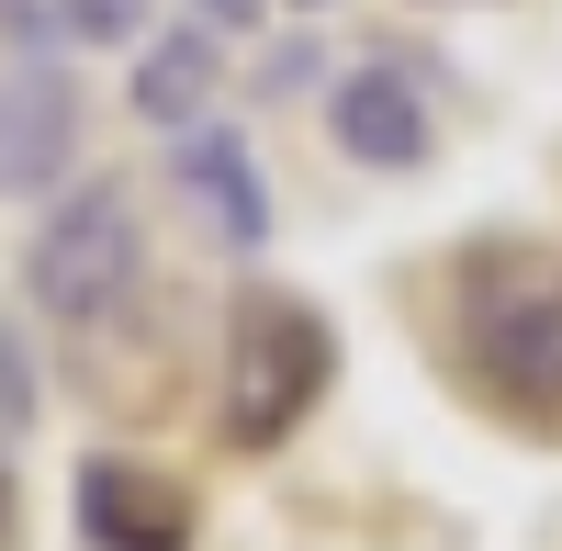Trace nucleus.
Segmentation results:
<instances>
[{"label":"nucleus","instance_id":"1","mask_svg":"<svg viewBox=\"0 0 562 551\" xmlns=\"http://www.w3.org/2000/svg\"><path fill=\"white\" fill-rule=\"evenodd\" d=\"M450 372L506 428L562 439V248L484 237L450 259Z\"/></svg>","mask_w":562,"mask_h":551},{"label":"nucleus","instance_id":"2","mask_svg":"<svg viewBox=\"0 0 562 551\" xmlns=\"http://www.w3.org/2000/svg\"><path fill=\"white\" fill-rule=\"evenodd\" d=\"M326 383H338V327H326V304L248 270L237 293H225V360H214V439L237 450V462H270L281 439H293Z\"/></svg>","mask_w":562,"mask_h":551},{"label":"nucleus","instance_id":"3","mask_svg":"<svg viewBox=\"0 0 562 551\" xmlns=\"http://www.w3.org/2000/svg\"><path fill=\"white\" fill-rule=\"evenodd\" d=\"M23 293L57 327H113V315L147 293V214H135V180L79 169L57 203H45L34 248H23Z\"/></svg>","mask_w":562,"mask_h":551},{"label":"nucleus","instance_id":"4","mask_svg":"<svg viewBox=\"0 0 562 551\" xmlns=\"http://www.w3.org/2000/svg\"><path fill=\"white\" fill-rule=\"evenodd\" d=\"M315 113H326V147H338L360 180H416L439 158V90L405 57H349L315 90Z\"/></svg>","mask_w":562,"mask_h":551},{"label":"nucleus","instance_id":"5","mask_svg":"<svg viewBox=\"0 0 562 551\" xmlns=\"http://www.w3.org/2000/svg\"><path fill=\"white\" fill-rule=\"evenodd\" d=\"M68 529H79V551H192L203 540V507H192L180 473L147 462V450H79Z\"/></svg>","mask_w":562,"mask_h":551},{"label":"nucleus","instance_id":"6","mask_svg":"<svg viewBox=\"0 0 562 551\" xmlns=\"http://www.w3.org/2000/svg\"><path fill=\"white\" fill-rule=\"evenodd\" d=\"M90 102L57 57H0V203H57L79 180Z\"/></svg>","mask_w":562,"mask_h":551},{"label":"nucleus","instance_id":"7","mask_svg":"<svg viewBox=\"0 0 562 551\" xmlns=\"http://www.w3.org/2000/svg\"><path fill=\"white\" fill-rule=\"evenodd\" d=\"M169 192H180V214H192L225 259L270 248V180H259V147L237 124H180L169 135Z\"/></svg>","mask_w":562,"mask_h":551},{"label":"nucleus","instance_id":"8","mask_svg":"<svg viewBox=\"0 0 562 551\" xmlns=\"http://www.w3.org/2000/svg\"><path fill=\"white\" fill-rule=\"evenodd\" d=\"M214 102H225V34L214 23H158L147 45H135V79H124V113L135 124H158V135H180V124H214Z\"/></svg>","mask_w":562,"mask_h":551},{"label":"nucleus","instance_id":"9","mask_svg":"<svg viewBox=\"0 0 562 551\" xmlns=\"http://www.w3.org/2000/svg\"><path fill=\"white\" fill-rule=\"evenodd\" d=\"M158 34V0H57V45H90V57H135Z\"/></svg>","mask_w":562,"mask_h":551},{"label":"nucleus","instance_id":"10","mask_svg":"<svg viewBox=\"0 0 562 551\" xmlns=\"http://www.w3.org/2000/svg\"><path fill=\"white\" fill-rule=\"evenodd\" d=\"M45 417V383H34V349H23V327L0 315V439H23Z\"/></svg>","mask_w":562,"mask_h":551},{"label":"nucleus","instance_id":"11","mask_svg":"<svg viewBox=\"0 0 562 551\" xmlns=\"http://www.w3.org/2000/svg\"><path fill=\"white\" fill-rule=\"evenodd\" d=\"M338 68H326V45L315 34H281V45H259V102H293V90H326Z\"/></svg>","mask_w":562,"mask_h":551},{"label":"nucleus","instance_id":"12","mask_svg":"<svg viewBox=\"0 0 562 551\" xmlns=\"http://www.w3.org/2000/svg\"><path fill=\"white\" fill-rule=\"evenodd\" d=\"M0 34H12L23 57H45V45H57V0H0Z\"/></svg>","mask_w":562,"mask_h":551},{"label":"nucleus","instance_id":"13","mask_svg":"<svg viewBox=\"0 0 562 551\" xmlns=\"http://www.w3.org/2000/svg\"><path fill=\"white\" fill-rule=\"evenodd\" d=\"M180 12L214 23V34H248V23H270V12H281V0H180Z\"/></svg>","mask_w":562,"mask_h":551},{"label":"nucleus","instance_id":"14","mask_svg":"<svg viewBox=\"0 0 562 551\" xmlns=\"http://www.w3.org/2000/svg\"><path fill=\"white\" fill-rule=\"evenodd\" d=\"M12 529H23V473H12V439H0V551H12Z\"/></svg>","mask_w":562,"mask_h":551},{"label":"nucleus","instance_id":"15","mask_svg":"<svg viewBox=\"0 0 562 551\" xmlns=\"http://www.w3.org/2000/svg\"><path fill=\"white\" fill-rule=\"evenodd\" d=\"M281 12H293V23H315V12H338V0H281Z\"/></svg>","mask_w":562,"mask_h":551}]
</instances>
